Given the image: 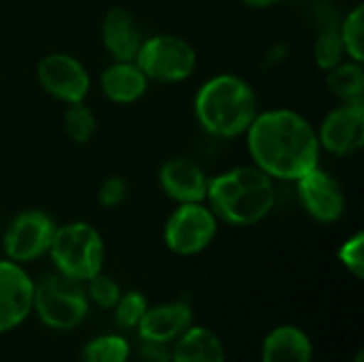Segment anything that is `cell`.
I'll return each mask as SVG.
<instances>
[{
    "instance_id": "obj_30",
    "label": "cell",
    "mask_w": 364,
    "mask_h": 362,
    "mask_svg": "<svg viewBox=\"0 0 364 362\" xmlns=\"http://www.w3.org/2000/svg\"><path fill=\"white\" fill-rule=\"evenodd\" d=\"M364 358V352H358V356H356V362H363Z\"/></svg>"
},
{
    "instance_id": "obj_21",
    "label": "cell",
    "mask_w": 364,
    "mask_h": 362,
    "mask_svg": "<svg viewBox=\"0 0 364 362\" xmlns=\"http://www.w3.org/2000/svg\"><path fill=\"white\" fill-rule=\"evenodd\" d=\"M62 124H64L66 137L77 145L90 143L94 139V134H96V115L85 102L66 105Z\"/></svg>"
},
{
    "instance_id": "obj_7",
    "label": "cell",
    "mask_w": 364,
    "mask_h": 362,
    "mask_svg": "<svg viewBox=\"0 0 364 362\" xmlns=\"http://www.w3.org/2000/svg\"><path fill=\"white\" fill-rule=\"evenodd\" d=\"M218 224L207 203L177 205L164 224V243L177 256H196L211 245Z\"/></svg>"
},
{
    "instance_id": "obj_11",
    "label": "cell",
    "mask_w": 364,
    "mask_h": 362,
    "mask_svg": "<svg viewBox=\"0 0 364 362\" xmlns=\"http://www.w3.org/2000/svg\"><path fill=\"white\" fill-rule=\"evenodd\" d=\"M294 183H296L299 203L307 211L309 218L322 224H333L343 218L346 213L343 188L322 166L311 169Z\"/></svg>"
},
{
    "instance_id": "obj_13",
    "label": "cell",
    "mask_w": 364,
    "mask_h": 362,
    "mask_svg": "<svg viewBox=\"0 0 364 362\" xmlns=\"http://www.w3.org/2000/svg\"><path fill=\"white\" fill-rule=\"evenodd\" d=\"M158 181L162 192L177 205L183 203H205L209 177L198 162L192 158L175 156L162 162L158 171Z\"/></svg>"
},
{
    "instance_id": "obj_18",
    "label": "cell",
    "mask_w": 364,
    "mask_h": 362,
    "mask_svg": "<svg viewBox=\"0 0 364 362\" xmlns=\"http://www.w3.org/2000/svg\"><path fill=\"white\" fill-rule=\"evenodd\" d=\"M171 362H224V346L220 337L205 326H190L175 344Z\"/></svg>"
},
{
    "instance_id": "obj_17",
    "label": "cell",
    "mask_w": 364,
    "mask_h": 362,
    "mask_svg": "<svg viewBox=\"0 0 364 362\" xmlns=\"http://www.w3.org/2000/svg\"><path fill=\"white\" fill-rule=\"evenodd\" d=\"M311 358L314 346L296 326H279L262 344V362H311Z\"/></svg>"
},
{
    "instance_id": "obj_25",
    "label": "cell",
    "mask_w": 364,
    "mask_h": 362,
    "mask_svg": "<svg viewBox=\"0 0 364 362\" xmlns=\"http://www.w3.org/2000/svg\"><path fill=\"white\" fill-rule=\"evenodd\" d=\"M85 284H87V288H85L87 299L96 307H100V309H113L117 305V301L122 297V290H119V284L113 277H109V275H105L100 271L98 275H94Z\"/></svg>"
},
{
    "instance_id": "obj_24",
    "label": "cell",
    "mask_w": 364,
    "mask_h": 362,
    "mask_svg": "<svg viewBox=\"0 0 364 362\" xmlns=\"http://www.w3.org/2000/svg\"><path fill=\"white\" fill-rule=\"evenodd\" d=\"M113 312H115V324L119 329H124V331L136 329L143 314L147 312V299L139 290L122 292V297H119L117 305L113 307Z\"/></svg>"
},
{
    "instance_id": "obj_27",
    "label": "cell",
    "mask_w": 364,
    "mask_h": 362,
    "mask_svg": "<svg viewBox=\"0 0 364 362\" xmlns=\"http://www.w3.org/2000/svg\"><path fill=\"white\" fill-rule=\"evenodd\" d=\"M96 198H98L100 207H105V209H115V207L124 205L128 198V181L119 175L105 177L98 186Z\"/></svg>"
},
{
    "instance_id": "obj_5",
    "label": "cell",
    "mask_w": 364,
    "mask_h": 362,
    "mask_svg": "<svg viewBox=\"0 0 364 362\" xmlns=\"http://www.w3.org/2000/svg\"><path fill=\"white\" fill-rule=\"evenodd\" d=\"M32 309L49 329L70 331L85 320L90 312V299L81 282L55 271L34 282Z\"/></svg>"
},
{
    "instance_id": "obj_14",
    "label": "cell",
    "mask_w": 364,
    "mask_h": 362,
    "mask_svg": "<svg viewBox=\"0 0 364 362\" xmlns=\"http://www.w3.org/2000/svg\"><path fill=\"white\" fill-rule=\"evenodd\" d=\"M143 38L136 17L122 6L111 9L100 23V41L111 60H134Z\"/></svg>"
},
{
    "instance_id": "obj_20",
    "label": "cell",
    "mask_w": 364,
    "mask_h": 362,
    "mask_svg": "<svg viewBox=\"0 0 364 362\" xmlns=\"http://www.w3.org/2000/svg\"><path fill=\"white\" fill-rule=\"evenodd\" d=\"M314 58L322 70H331L333 66L346 60V49L339 36V19H335L333 13H328L320 23L318 36L314 43Z\"/></svg>"
},
{
    "instance_id": "obj_16",
    "label": "cell",
    "mask_w": 364,
    "mask_h": 362,
    "mask_svg": "<svg viewBox=\"0 0 364 362\" xmlns=\"http://www.w3.org/2000/svg\"><path fill=\"white\" fill-rule=\"evenodd\" d=\"M100 92L115 105H132L141 100L149 87V79L134 60H113L98 77Z\"/></svg>"
},
{
    "instance_id": "obj_15",
    "label": "cell",
    "mask_w": 364,
    "mask_h": 362,
    "mask_svg": "<svg viewBox=\"0 0 364 362\" xmlns=\"http://www.w3.org/2000/svg\"><path fill=\"white\" fill-rule=\"evenodd\" d=\"M190 326H192V307L183 301L147 307L141 322L136 324L141 339L160 341V344L177 341Z\"/></svg>"
},
{
    "instance_id": "obj_12",
    "label": "cell",
    "mask_w": 364,
    "mask_h": 362,
    "mask_svg": "<svg viewBox=\"0 0 364 362\" xmlns=\"http://www.w3.org/2000/svg\"><path fill=\"white\" fill-rule=\"evenodd\" d=\"M34 282L21 265L0 260V335L17 329L32 312Z\"/></svg>"
},
{
    "instance_id": "obj_1",
    "label": "cell",
    "mask_w": 364,
    "mask_h": 362,
    "mask_svg": "<svg viewBox=\"0 0 364 362\" xmlns=\"http://www.w3.org/2000/svg\"><path fill=\"white\" fill-rule=\"evenodd\" d=\"M252 164L273 181H296L320 166L316 126L292 109L258 111L245 132Z\"/></svg>"
},
{
    "instance_id": "obj_19",
    "label": "cell",
    "mask_w": 364,
    "mask_h": 362,
    "mask_svg": "<svg viewBox=\"0 0 364 362\" xmlns=\"http://www.w3.org/2000/svg\"><path fill=\"white\" fill-rule=\"evenodd\" d=\"M326 85L341 102H364V68L363 62L343 60L326 70Z\"/></svg>"
},
{
    "instance_id": "obj_2",
    "label": "cell",
    "mask_w": 364,
    "mask_h": 362,
    "mask_svg": "<svg viewBox=\"0 0 364 362\" xmlns=\"http://www.w3.org/2000/svg\"><path fill=\"white\" fill-rule=\"evenodd\" d=\"M275 181L258 166H232L209 177L205 203L218 222L230 226H254L262 222L275 207Z\"/></svg>"
},
{
    "instance_id": "obj_3",
    "label": "cell",
    "mask_w": 364,
    "mask_h": 362,
    "mask_svg": "<svg viewBox=\"0 0 364 362\" xmlns=\"http://www.w3.org/2000/svg\"><path fill=\"white\" fill-rule=\"evenodd\" d=\"M258 111V96L252 83L235 73L213 75L194 96L196 122L215 139H237L245 134Z\"/></svg>"
},
{
    "instance_id": "obj_28",
    "label": "cell",
    "mask_w": 364,
    "mask_h": 362,
    "mask_svg": "<svg viewBox=\"0 0 364 362\" xmlns=\"http://www.w3.org/2000/svg\"><path fill=\"white\" fill-rule=\"evenodd\" d=\"M139 361L141 362H171L173 361V352H171L168 344H160V341H147V339H141V346H139Z\"/></svg>"
},
{
    "instance_id": "obj_4",
    "label": "cell",
    "mask_w": 364,
    "mask_h": 362,
    "mask_svg": "<svg viewBox=\"0 0 364 362\" xmlns=\"http://www.w3.org/2000/svg\"><path fill=\"white\" fill-rule=\"evenodd\" d=\"M58 273L85 284L105 267V241L87 222L55 226L49 252Z\"/></svg>"
},
{
    "instance_id": "obj_23",
    "label": "cell",
    "mask_w": 364,
    "mask_h": 362,
    "mask_svg": "<svg viewBox=\"0 0 364 362\" xmlns=\"http://www.w3.org/2000/svg\"><path fill=\"white\" fill-rule=\"evenodd\" d=\"M130 356V344L119 335H100L85 344L81 362H126Z\"/></svg>"
},
{
    "instance_id": "obj_29",
    "label": "cell",
    "mask_w": 364,
    "mask_h": 362,
    "mask_svg": "<svg viewBox=\"0 0 364 362\" xmlns=\"http://www.w3.org/2000/svg\"><path fill=\"white\" fill-rule=\"evenodd\" d=\"M241 2L245 6H250V9H269V6H275L282 0H241Z\"/></svg>"
},
{
    "instance_id": "obj_6",
    "label": "cell",
    "mask_w": 364,
    "mask_h": 362,
    "mask_svg": "<svg viewBox=\"0 0 364 362\" xmlns=\"http://www.w3.org/2000/svg\"><path fill=\"white\" fill-rule=\"evenodd\" d=\"M134 62L145 73L149 83H181L196 70L198 53L183 36L154 34L143 38Z\"/></svg>"
},
{
    "instance_id": "obj_9",
    "label": "cell",
    "mask_w": 364,
    "mask_h": 362,
    "mask_svg": "<svg viewBox=\"0 0 364 362\" xmlns=\"http://www.w3.org/2000/svg\"><path fill=\"white\" fill-rule=\"evenodd\" d=\"M36 79L45 94L64 105L85 102L92 87V79L83 62L64 51H53L41 58L36 64Z\"/></svg>"
},
{
    "instance_id": "obj_10",
    "label": "cell",
    "mask_w": 364,
    "mask_h": 362,
    "mask_svg": "<svg viewBox=\"0 0 364 362\" xmlns=\"http://www.w3.org/2000/svg\"><path fill=\"white\" fill-rule=\"evenodd\" d=\"M322 151L346 158L364 145V102H341L331 109L316 128Z\"/></svg>"
},
{
    "instance_id": "obj_26",
    "label": "cell",
    "mask_w": 364,
    "mask_h": 362,
    "mask_svg": "<svg viewBox=\"0 0 364 362\" xmlns=\"http://www.w3.org/2000/svg\"><path fill=\"white\" fill-rule=\"evenodd\" d=\"M339 262L356 277L363 280L364 277V233H356L350 239L343 241V245L337 252Z\"/></svg>"
},
{
    "instance_id": "obj_8",
    "label": "cell",
    "mask_w": 364,
    "mask_h": 362,
    "mask_svg": "<svg viewBox=\"0 0 364 362\" xmlns=\"http://www.w3.org/2000/svg\"><path fill=\"white\" fill-rule=\"evenodd\" d=\"M53 233L55 222L49 213L41 209H26L17 213L0 235V245L9 260L26 265L49 252Z\"/></svg>"
},
{
    "instance_id": "obj_22",
    "label": "cell",
    "mask_w": 364,
    "mask_h": 362,
    "mask_svg": "<svg viewBox=\"0 0 364 362\" xmlns=\"http://www.w3.org/2000/svg\"><path fill=\"white\" fill-rule=\"evenodd\" d=\"M339 36L346 49V58L364 62V6L356 4L346 17L339 19Z\"/></svg>"
}]
</instances>
